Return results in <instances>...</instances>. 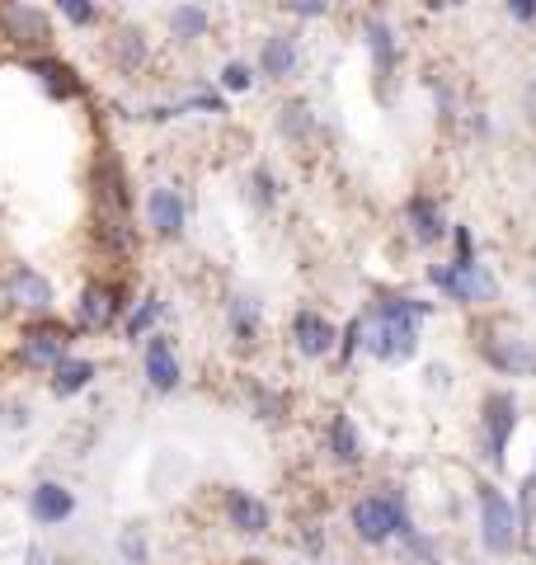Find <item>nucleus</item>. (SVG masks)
Instances as JSON below:
<instances>
[{
	"label": "nucleus",
	"mask_w": 536,
	"mask_h": 565,
	"mask_svg": "<svg viewBox=\"0 0 536 565\" xmlns=\"http://www.w3.org/2000/svg\"><path fill=\"white\" fill-rule=\"evenodd\" d=\"M89 222H95V241L114 259H132L137 255L128 166H122L109 147H99L95 166H89Z\"/></svg>",
	"instance_id": "f257e3e1"
},
{
	"label": "nucleus",
	"mask_w": 536,
	"mask_h": 565,
	"mask_svg": "<svg viewBox=\"0 0 536 565\" xmlns=\"http://www.w3.org/2000/svg\"><path fill=\"white\" fill-rule=\"evenodd\" d=\"M428 302L405 292H377L372 302L357 311L363 316V349L377 363H409L419 353V326L428 321Z\"/></svg>",
	"instance_id": "f03ea898"
},
{
	"label": "nucleus",
	"mask_w": 536,
	"mask_h": 565,
	"mask_svg": "<svg viewBox=\"0 0 536 565\" xmlns=\"http://www.w3.org/2000/svg\"><path fill=\"white\" fill-rule=\"evenodd\" d=\"M349 527H353L357 542L372 546V552H382V546H390V542H405L409 533H415V514H409L405 490L377 486V490L357 494L353 509H349Z\"/></svg>",
	"instance_id": "7ed1b4c3"
},
{
	"label": "nucleus",
	"mask_w": 536,
	"mask_h": 565,
	"mask_svg": "<svg viewBox=\"0 0 536 565\" xmlns=\"http://www.w3.org/2000/svg\"><path fill=\"white\" fill-rule=\"evenodd\" d=\"M118 321H128V288L118 278H85L76 302H71V330L76 334H109Z\"/></svg>",
	"instance_id": "20e7f679"
},
{
	"label": "nucleus",
	"mask_w": 536,
	"mask_h": 565,
	"mask_svg": "<svg viewBox=\"0 0 536 565\" xmlns=\"http://www.w3.org/2000/svg\"><path fill=\"white\" fill-rule=\"evenodd\" d=\"M475 509H480V546H485V556H513L517 542H523V519H517V504L499 486L485 481L475 490Z\"/></svg>",
	"instance_id": "39448f33"
},
{
	"label": "nucleus",
	"mask_w": 536,
	"mask_h": 565,
	"mask_svg": "<svg viewBox=\"0 0 536 565\" xmlns=\"http://www.w3.org/2000/svg\"><path fill=\"white\" fill-rule=\"evenodd\" d=\"M71 344H76L71 321H52V316H43V321H29L20 330L14 359H20V367H29V373H52L57 363L71 359Z\"/></svg>",
	"instance_id": "423d86ee"
},
{
	"label": "nucleus",
	"mask_w": 536,
	"mask_h": 565,
	"mask_svg": "<svg viewBox=\"0 0 536 565\" xmlns=\"http://www.w3.org/2000/svg\"><path fill=\"white\" fill-rule=\"evenodd\" d=\"M480 359L485 367H494L499 377H536V340L513 326H485L480 330Z\"/></svg>",
	"instance_id": "0eeeda50"
},
{
	"label": "nucleus",
	"mask_w": 536,
	"mask_h": 565,
	"mask_svg": "<svg viewBox=\"0 0 536 565\" xmlns=\"http://www.w3.org/2000/svg\"><path fill=\"white\" fill-rule=\"evenodd\" d=\"M428 282H433L447 302H461V307H494L499 302V278L485 264H475V269H457L452 259L428 264Z\"/></svg>",
	"instance_id": "6e6552de"
},
{
	"label": "nucleus",
	"mask_w": 536,
	"mask_h": 565,
	"mask_svg": "<svg viewBox=\"0 0 536 565\" xmlns=\"http://www.w3.org/2000/svg\"><path fill=\"white\" fill-rule=\"evenodd\" d=\"M517 396L513 392H485V401H480V448H485V457L494 462V471L508 467V444L517 434Z\"/></svg>",
	"instance_id": "1a4fd4ad"
},
{
	"label": "nucleus",
	"mask_w": 536,
	"mask_h": 565,
	"mask_svg": "<svg viewBox=\"0 0 536 565\" xmlns=\"http://www.w3.org/2000/svg\"><path fill=\"white\" fill-rule=\"evenodd\" d=\"M0 43L20 47L24 62L43 57V52H52V14L43 6H20V0H10V6H0Z\"/></svg>",
	"instance_id": "9d476101"
},
{
	"label": "nucleus",
	"mask_w": 536,
	"mask_h": 565,
	"mask_svg": "<svg viewBox=\"0 0 536 565\" xmlns=\"http://www.w3.org/2000/svg\"><path fill=\"white\" fill-rule=\"evenodd\" d=\"M0 292H6V302L14 311H24L29 321H43V316H52V282H47L43 269H33V264H10Z\"/></svg>",
	"instance_id": "9b49d317"
},
{
	"label": "nucleus",
	"mask_w": 536,
	"mask_h": 565,
	"mask_svg": "<svg viewBox=\"0 0 536 565\" xmlns=\"http://www.w3.org/2000/svg\"><path fill=\"white\" fill-rule=\"evenodd\" d=\"M147 232L156 241H184L189 232V199H184V189L179 184H156L147 193Z\"/></svg>",
	"instance_id": "f8f14e48"
},
{
	"label": "nucleus",
	"mask_w": 536,
	"mask_h": 565,
	"mask_svg": "<svg viewBox=\"0 0 536 565\" xmlns=\"http://www.w3.org/2000/svg\"><path fill=\"white\" fill-rule=\"evenodd\" d=\"M141 373H147V386L156 396H174L179 386H184V363H179V349L170 334H151L147 344H141Z\"/></svg>",
	"instance_id": "ddd939ff"
},
{
	"label": "nucleus",
	"mask_w": 536,
	"mask_h": 565,
	"mask_svg": "<svg viewBox=\"0 0 536 565\" xmlns=\"http://www.w3.org/2000/svg\"><path fill=\"white\" fill-rule=\"evenodd\" d=\"M292 349L301 353V359H334L339 353V326L330 321L325 311H315V307H301L292 316Z\"/></svg>",
	"instance_id": "4468645a"
},
{
	"label": "nucleus",
	"mask_w": 536,
	"mask_h": 565,
	"mask_svg": "<svg viewBox=\"0 0 536 565\" xmlns=\"http://www.w3.org/2000/svg\"><path fill=\"white\" fill-rule=\"evenodd\" d=\"M222 514L231 523V533H240V537H264L268 527H274V509H268V500H259V494L245 490V486H231L222 494Z\"/></svg>",
	"instance_id": "2eb2a0df"
},
{
	"label": "nucleus",
	"mask_w": 536,
	"mask_h": 565,
	"mask_svg": "<svg viewBox=\"0 0 536 565\" xmlns=\"http://www.w3.org/2000/svg\"><path fill=\"white\" fill-rule=\"evenodd\" d=\"M24 71L33 81H39V90L47 99H57V104H71V99H81L85 95V81L76 76V66L62 62L57 52H43V57H29Z\"/></svg>",
	"instance_id": "dca6fc26"
},
{
	"label": "nucleus",
	"mask_w": 536,
	"mask_h": 565,
	"mask_svg": "<svg viewBox=\"0 0 536 565\" xmlns=\"http://www.w3.org/2000/svg\"><path fill=\"white\" fill-rule=\"evenodd\" d=\"M405 226H409V241L424 245V250H433L438 241L452 236V222H447L442 203L433 199V193H424V189H419L415 199L405 203Z\"/></svg>",
	"instance_id": "f3484780"
},
{
	"label": "nucleus",
	"mask_w": 536,
	"mask_h": 565,
	"mask_svg": "<svg viewBox=\"0 0 536 565\" xmlns=\"http://www.w3.org/2000/svg\"><path fill=\"white\" fill-rule=\"evenodd\" d=\"M76 509H81L76 490L62 486V481H39L29 490V519L39 527H62V523L76 519Z\"/></svg>",
	"instance_id": "a211bd4d"
},
{
	"label": "nucleus",
	"mask_w": 536,
	"mask_h": 565,
	"mask_svg": "<svg viewBox=\"0 0 536 565\" xmlns=\"http://www.w3.org/2000/svg\"><path fill=\"white\" fill-rule=\"evenodd\" d=\"M363 43H367L372 71H377L382 81L396 76V71H400V39H396V29H390L386 14H367V20H363Z\"/></svg>",
	"instance_id": "6ab92c4d"
},
{
	"label": "nucleus",
	"mask_w": 536,
	"mask_h": 565,
	"mask_svg": "<svg viewBox=\"0 0 536 565\" xmlns=\"http://www.w3.org/2000/svg\"><path fill=\"white\" fill-rule=\"evenodd\" d=\"M325 452L334 457L339 467H363V457H367V448H363V434H357V424H353V415H344V411H334L330 415V424H325Z\"/></svg>",
	"instance_id": "aec40b11"
},
{
	"label": "nucleus",
	"mask_w": 536,
	"mask_h": 565,
	"mask_svg": "<svg viewBox=\"0 0 536 565\" xmlns=\"http://www.w3.org/2000/svg\"><path fill=\"white\" fill-rule=\"evenodd\" d=\"M226 330L240 349H255L259 334H264V307L249 292H231L226 297Z\"/></svg>",
	"instance_id": "412c9836"
},
{
	"label": "nucleus",
	"mask_w": 536,
	"mask_h": 565,
	"mask_svg": "<svg viewBox=\"0 0 536 565\" xmlns=\"http://www.w3.org/2000/svg\"><path fill=\"white\" fill-rule=\"evenodd\" d=\"M301 62V43L297 33H268L264 47H259V76L268 81H288Z\"/></svg>",
	"instance_id": "4be33fe9"
},
{
	"label": "nucleus",
	"mask_w": 536,
	"mask_h": 565,
	"mask_svg": "<svg viewBox=\"0 0 536 565\" xmlns=\"http://www.w3.org/2000/svg\"><path fill=\"white\" fill-rule=\"evenodd\" d=\"M95 377H99V363H95V359H81V353H71L66 363H57V367L47 373V386H52V396H57V401H71V396L89 392V386H95Z\"/></svg>",
	"instance_id": "5701e85b"
},
{
	"label": "nucleus",
	"mask_w": 536,
	"mask_h": 565,
	"mask_svg": "<svg viewBox=\"0 0 536 565\" xmlns=\"http://www.w3.org/2000/svg\"><path fill=\"white\" fill-rule=\"evenodd\" d=\"M109 57L118 71H128V76H137L141 66L151 62V39H147V29H137V24H118L114 29V39H109Z\"/></svg>",
	"instance_id": "b1692460"
},
{
	"label": "nucleus",
	"mask_w": 536,
	"mask_h": 565,
	"mask_svg": "<svg viewBox=\"0 0 536 565\" xmlns=\"http://www.w3.org/2000/svg\"><path fill=\"white\" fill-rule=\"evenodd\" d=\"M245 392H249V411H255V419L259 424H288V415H292V401H288V392L282 386H264V382H245Z\"/></svg>",
	"instance_id": "393cba45"
},
{
	"label": "nucleus",
	"mask_w": 536,
	"mask_h": 565,
	"mask_svg": "<svg viewBox=\"0 0 536 565\" xmlns=\"http://www.w3.org/2000/svg\"><path fill=\"white\" fill-rule=\"evenodd\" d=\"M170 39L174 43H199V39H207V29H212V10L207 6H193V0H189V6H174L170 10Z\"/></svg>",
	"instance_id": "a878e982"
},
{
	"label": "nucleus",
	"mask_w": 536,
	"mask_h": 565,
	"mask_svg": "<svg viewBox=\"0 0 536 565\" xmlns=\"http://www.w3.org/2000/svg\"><path fill=\"white\" fill-rule=\"evenodd\" d=\"M315 128H320V122H315V109H311L307 99H288V104H282V114H278V132L288 137L292 147H307V141L315 137Z\"/></svg>",
	"instance_id": "bb28decb"
},
{
	"label": "nucleus",
	"mask_w": 536,
	"mask_h": 565,
	"mask_svg": "<svg viewBox=\"0 0 536 565\" xmlns=\"http://www.w3.org/2000/svg\"><path fill=\"white\" fill-rule=\"evenodd\" d=\"M160 311H165V297H160V292L137 297V307L128 311V321H122V334H128L132 344H147L151 340V326L160 321Z\"/></svg>",
	"instance_id": "cd10ccee"
},
{
	"label": "nucleus",
	"mask_w": 536,
	"mask_h": 565,
	"mask_svg": "<svg viewBox=\"0 0 536 565\" xmlns=\"http://www.w3.org/2000/svg\"><path fill=\"white\" fill-rule=\"evenodd\" d=\"M452 264H457V269H475V264H480L475 232H471L467 222H457V226H452Z\"/></svg>",
	"instance_id": "c85d7f7f"
},
{
	"label": "nucleus",
	"mask_w": 536,
	"mask_h": 565,
	"mask_svg": "<svg viewBox=\"0 0 536 565\" xmlns=\"http://www.w3.org/2000/svg\"><path fill=\"white\" fill-rule=\"evenodd\" d=\"M217 85H222L226 95L255 90V66H249V62H226V66H222V76H217Z\"/></svg>",
	"instance_id": "c756f323"
},
{
	"label": "nucleus",
	"mask_w": 536,
	"mask_h": 565,
	"mask_svg": "<svg viewBox=\"0 0 536 565\" xmlns=\"http://www.w3.org/2000/svg\"><path fill=\"white\" fill-rule=\"evenodd\" d=\"M57 14L66 24H76V29L99 24V6H95V0H57Z\"/></svg>",
	"instance_id": "7c9ffc66"
},
{
	"label": "nucleus",
	"mask_w": 536,
	"mask_h": 565,
	"mask_svg": "<svg viewBox=\"0 0 536 565\" xmlns=\"http://www.w3.org/2000/svg\"><path fill=\"white\" fill-rule=\"evenodd\" d=\"M357 349H363V316H353V321L339 330V353H334V363H339V367H349Z\"/></svg>",
	"instance_id": "2f4dec72"
},
{
	"label": "nucleus",
	"mask_w": 536,
	"mask_h": 565,
	"mask_svg": "<svg viewBox=\"0 0 536 565\" xmlns=\"http://www.w3.org/2000/svg\"><path fill=\"white\" fill-rule=\"evenodd\" d=\"M118 556L128 565H151V552H147V537L137 533V527H128V533H118Z\"/></svg>",
	"instance_id": "473e14b6"
},
{
	"label": "nucleus",
	"mask_w": 536,
	"mask_h": 565,
	"mask_svg": "<svg viewBox=\"0 0 536 565\" xmlns=\"http://www.w3.org/2000/svg\"><path fill=\"white\" fill-rule=\"evenodd\" d=\"M249 184H255V203L259 207H274L278 203V174L268 170V166H259L255 174H249Z\"/></svg>",
	"instance_id": "72a5a7b5"
},
{
	"label": "nucleus",
	"mask_w": 536,
	"mask_h": 565,
	"mask_svg": "<svg viewBox=\"0 0 536 565\" xmlns=\"http://www.w3.org/2000/svg\"><path fill=\"white\" fill-rule=\"evenodd\" d=\"M400 546H405V552H409V556H419L424 565H438V542H433V537H428V533H419V527H415V533H409V537H405Z\"/></svg>",
	"instance_id": "f704fd0d"
},
{
	"label": "nucleus",
	"mask_w": 536,
	"mask_h": 565,
	"mask_svg": "<svg viewBox=\"0 0 536 565\" xmlns=\"http://www.w3.org/2000/svg\"><path fill=\"white\" fill-rule=\"evenodd\" d=\"M288 10L297 14V20H325L330 14V6H320V0H292Z\"/></svg>",
	"instance_id": "c9c22d12"
},
{
	"label": "nucleus",
	"mask_w": 536,
	"mask_h": 565,
	"mask_svg": "<svg viewBox=\"0 0 536 565\" xmlns=\"http://www.w3.org/2000/svg\"><path fill=\"white\" fill-rule=\"evenodd\" d=\"M508 20L513 24H536V0H508Z\"/></svg>",
	"instance_id": "e433bc0d"
},
{
	"label": "nucleus",
	"mask_w": 536,
	"mask_h": 565,
	"mask_svg": "<svg viewBox=\"0 0 536 565\" xmlns=\"http://www.w3.org/2000/svg\"><path fill=\"white\" fill-rule=\"evenodd\" d=\"M0 424H10V429H24L29 411H24V405H10V411H0Z\"/></svg>",
	"instance_id": "4c0bfd02"
},
{
	"label": "nucleus",
	"mask_w": 536,
	"mask_h": 565,
	"mask_svg": "<svg viewBox=\"0 0 536 565\" xmlns=\"http://www.w3.org/2000/svg\"><path fill=\"white\" fill-rule=\"evenodd\" d=\"M428 382H433V386H447V367L433 363V367H428Z\"/></svg>",
	"instance_id": "58836bf2"
},
{
	"label": "nucleus",
	"mask_w": 536,
	"mask_h": 565,
	"mask_svg": "<svg viewBox=\"0 0 536 565\" xmlns=\"http://www.w3.org/2000/svg\"><path fill=\"white\" fill-rule=\"evenodd\" d=\"M29 565H47V556L39 552V546H29Z\"/></svg>",
	"instance_id": "ea45409f"
}]
</instances>
